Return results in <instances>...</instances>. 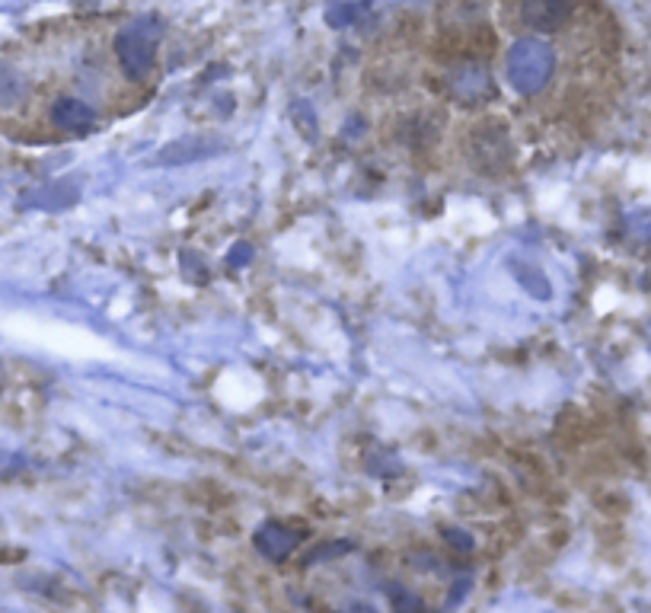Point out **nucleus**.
I'll list each match as a JSON object with an SVG mask.
<instances>
[{
    "label": "nucleus",
    "instance_id": "f257e3e1",
    "mask_svg": "<svg viewBox=\"0 0 651 613\" xmlns=\"http://www.w3.org/2000/svg\"><path fill=\"white\" fill-rule=\"evenodd\" d=\"M160 39H164V23L157 16H141L116 36V58L129 81L137 84L150 77Z\"/></svg>",
    "mask_w": 651,
    "mask_h": 613
},
{
    "label": "nucleus",
    "instance_id": "0eeeda50",
    "mask_svg": "<svg viewBox=\"0 0 651 613\" xmlns=\"http://www.w3.org/2000/svg\"><path fill=\"white\" fill-rule=\"evenodd\" d=\"M393 604H396V611L402 613H422V601L419 598H412V594H399V591H393Z\"/></svg>",
    "mask_w": 651,
    "mask_h": 613
},
{
    "label": "nucleus",
    "instance_id": "7ed1b4c3",
    "mask_svg": "<svg viewBox=\"0 0 651 613\" xmlns=\"http://www.w3.org/2000/svg\"><path fill=\"white\" fill-rule=\"evenodd\" d=\"M575 13V0H521L523 26L533 33H556Z\"/></svg>",
    "mask_w": 651,
    "mask_h": 613
},
{
    "label": "nucleus",
    "instance_id": "39448f33",
    "mask_svg": "<svg viewBox=\"0 0 651 613\" xmlns=\"http://www.w3.org/2000/svg\"><path fill=\"white\" fill-rule=\"evenodd\" d=\"M48 116H51V125L61 129V132L87 134L96 129V109H93L89 103H84V99H77V96H61V99H55Z\"/></svg>",
    "mask_w": 651,
    "mask_h": 613
},
{
    "label": "nucleus",
    "instance_id": "1a4fd4ad",
    "mask_svg": "<svg viewBox=\"0 0 651 613\" xmlns=\"http://www.w3.org/2000/svg\"><path fill=\"white\" fill-rule=\"evenodd\" d=\"M348 613H377V611H374V608H367V604H354Z\"/></svg>",
    "mask_w": 651,
    "mask_h": 613
},
{
    "label": "nucleus",
    "instance_id": "f03ea898",
    "mask_svg": "<svg viewBox=\"0 0 651 613\" xmlns=\"http://www.w3.org/2000/svg\"><path fill=\"white\" fill-rule=\"evenodd\" d=\"M556 71V51L540 39H521L508 51V81L523 96H533L550 84Z\"/></svg>",
    "mask_w": 651,
    "mask_h": 613
},
{
    "label": "nucleus",
    "instance_id": "423d86ee",
    "mask_svg": "<svg viewBox=\"0 0 651 613\" xmlns=\"http://www.w3.org/2000/svg\"><path fill=\"white\" fill-rule=\"evenodd\" d=\"M294 546H298V533L294 530H288L285 525H265L256 530V550H260L265 560H272V563H281V560H288L291 553H294Z\"/></svg>",
    "mask_w": 651,
    "mask_h": 613
},
{
    "label": "nucleus",
    "instance_id": "20e7f679",
    "mask_svg": "<svg viewBox=\"0 0 651 613\" xmlns=\"http://www.w3.org/2000/svg\"><path fill=\"white\" fill-rule=\"evenodd\" d=\"M473 151H477L479 170L485 173H502L505 164L511 160V147H508V134L498 125H485L473 132Z\"/></svg>",
    "mask_w": 651,
    "mask_h": 613
},
{
    "label": "nucleus",
    "instance_id": "6e6552de",
    "mask_svg": "<svg viewBox=\"0 0 651 613\" xmlns=\"http://www.w3.org/2000/svg\"><path fill=\"white\" fill-rule=\"evenodd\" d=\"M246 253H253V250H250V247H237V250H233V265L246 263Z\"/></svg>",
    "mask_w": 651,
    "mask_h": 613
}]
</instances>
